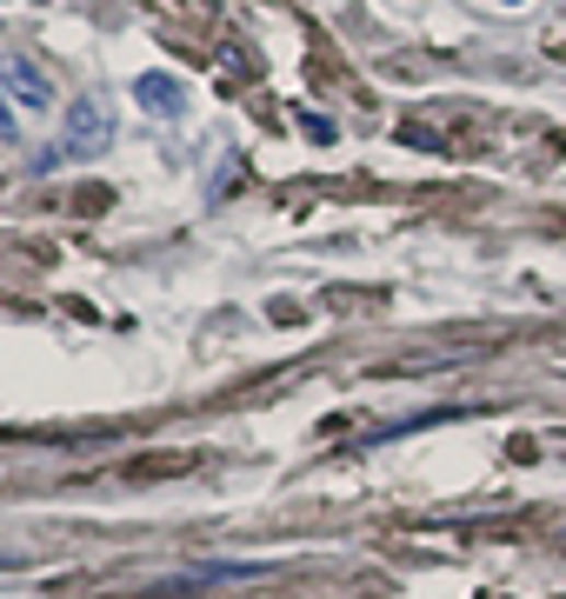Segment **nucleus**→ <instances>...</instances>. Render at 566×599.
<instances>
[{
	"mask_svg": "<svg viewBox=\"0 0 566 599\" xmlns=\"http://www.w3.org/2000/svg\"><path fill=\"white\" fill-rule=\"evenodd\" d=\"M300 134L327 147V140H334V120H327V114H300Z\"/></svg>",
	"mask_w": 566,
	"mask_h": 599,
	"instance_id": "obj_5",
	"label": "nucleus"
},
{
	"mask_svg": "<svg viewBox=\"0 0 566 599\" xmlns=\"http://www.w3.org/2000/svg\"><path fill=\"white\" fill-rule=\"evenodd\" d=\"M0 80H8V67H0ZM0 140H14V107H8V88H0Z\"/></svg>",
	"mask_w": 566,
	"mask_h": 599,
	"instance_id": "obj_6",
	"label": "nucleus"
},
{
	"mask_svg": "<svg viewBox=\"0 0 566 599\" xmlns=\"http://www.w3.org/2000/svg\"><path fill=\"white\" fill-rule=\"evenodd\" d=\"M8 566H14V553H0V573H8Z\"/></svg>",
	"mask_w": 566,
	"mask_h": 599,
	"instance_id": "obj_8",
	"label": "nucleus"
},
{
	"mask_svg": "<svg viewBox=\"0 0 566 599\" xmlns=\"http://www.w3.org/2000/svg\"><path fill=\"white\" fill-rule=\"evenodd\" d=\"M507 8H520V0H507Z\"/></svg>",
	"mask_w": 566,
	"mask_h": 599,
	"instance_id": "obj_9",
	"label": "nucleus"
},
{
	"mask_svg": "<svg viewBox=\"0 0 566 599\" xmlns=\"http://www.w3.org/2000/svg\"><path fill=\"white\" fill-rule=\"evenodd\" d=\"M101 147H114V107L101 94H80L67 107V134L54 153H41V166H60V160H94Z\"/></svg>",
	"mask_w": 566,
	"mask_h": 599,
	"instance_id": "obj_1",
	"label": "nucleus"
},
{
	"mask_svg": "<svg viewBox=\"0 0 566 599\" xmlns=\"http://www.w3.org/2000/svg\"><path fill=\"white\" fill-rule=\"evenodd\" d=\"M267 566H240V560H220V566H200V573H181L168 586H227V579H261Z\"/></svg>",
	"mask_w": 566,
	"mask_h": 599,
	"instance_id": "obj_4",
	"label": "nucleus"
},
{
	"mask_svg": "<svg viewBox=\"0 0 566 599\" xmlns=\"http://www.w3.org/2000/svg\"><path fill=\"white\" fill-rule=\"evenodd\" d=\"M400 140H407V147H427V153H440V140H434L427 127H407V134H400Z\"/></svg>",
	"mask_w": 566,
	"mask_h": 599,
	"instance_id": "obj_7",
	"label": "nucleus"
},
{
	"mask_svg": "<svg viewBox=\"0 0 566 599\" xmlns=\"http://www.w3.org/2000/svg\"><path fill=\"white\" fill-rule=\"evenodd\" d=\"M0 67H8V94L21 101V107H34V114H47L54 107V80L34 67V60H21V54H8V60H0Z\"/></svg>",
	"mask_w": 566,
	"mask_h": 599,
	"instance_id": "obj_3",
	"label": "nucleus"
},
{
	"mask_svg": "<svg viewBox=\"0 0 566 599\" xmlns=\"http://www.w3.org/2000/svg\"><path fill=\"white\" fill-rule=\"evenodd\" d=\"M134 101H140L153 120H181V114H187V88H181L174 73H140V80H134Z\"/></svg>",
	"mask_w": 566,
	"mask_h": 599,
	"instance_id": "obj_2",
	"label": "nucleus"
}]
</instances>
